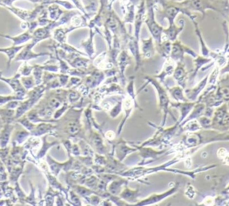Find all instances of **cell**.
Here are the masks:
<instances>
[{"mask_svg":"<svg viewBox=\"0 0 229 206\" xmlns=\"http://www.w3.org/2000/svg\"><path fill=\"white\" fill-rule=\"evenodd\" d=\"M68 130H69V132H70V133H71V134H76L78 132L79 129L77 126L75 124H73V125H71V126H70Z\"/></svg>","mask_w":229,"mask_h":206,"instance_id":"7a4b0ae2","label":"cell"},{"mask_svg":"<svg viewBox=\"0 0 229 206\" xmlns=\"http://www.w3.org/2000/svg\"><path fill=\"white\" fill-rule=\"evenodd\" d=\"M50 106L52 108H57L60 106V102L56 99H53L50 101Z\"/></svg>","mask_w":229,"mask_h":206,"instance_id":"6da1fadb","label":"cell"}]
</instances>
